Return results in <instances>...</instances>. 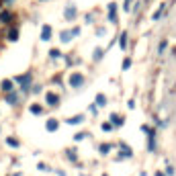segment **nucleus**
Masks as SVG:
<instances>
[{
	"label": "nucleus",
	"mask_w": 176,
	"mask_h": 176,
	"mask_svg": "<svg viewBox=\"0 0 176 176\" xmlns=\"http://www.w3.org/2000/svg\"><path fill=\"white\" fill-rule=\"evenodd\" d=\"M49 55H51V57H53V59H55V57H59V55H61V53H59V51H57V49H51V51H49Z\"/></svg>",
	"instance_id": "obj_16"
},
{
	"label": "nucleus",
	"mask_w": 176,
	"mask_h": 176,
	"mask_svg": "<svg viewBox=\"0 0 176 176\" xmlns=\"http://www.w3.org/2000/svg\"><path fill=\"white\" fill-rule=\"evenodd\" d=\"M111 121H115V125H123V119L119 115H111Z\"/></svg>",
	"instance_id": "obj_13"
},
{
	"label": "nucleus",
	"mask_w": 176,
	"mask_h": 176,
	"mask_svg": "<svg viewBox=\"0 0 176 176\" xmlns=\"http://www.w3.org/2000/svg\"><path fill=\"white\" fill-rule=\"evenodd\" d=\"M74 16H76V8L68 6V8H65V18H74Z\"/></svg>",
	"instance_id": "obj_9"
},
{
	"label": "nucleus",
	"mask_w": 176,
	"mask_h": 176,
	"mask_svg": "<svg viewBox=\"0 0 176 176\" xmlns=\"http://www.w3.org/2000/svg\"><path fill=\"white\" fill-rule=\"evenodd\" d=\"M111 127H113L111 123H104V125H102V129H104V131H111Z\"/></svg>",
	"instance_id": "obj_23"
},
{
	"label": "nucleus",
	"mask_w": 176,
	"mask_h": 176,
	"mask_svg": "<svg viewBox=\"0 0 176 176\" xmlns=\"http://www.w3.org/2000/svg\"><path fill=\"white\" fill-rule=\"evenodd\" d=\"M156 176H164V174H162V172H158V174H156Z\"/></svg>",
	"instance_id": "obj_25"
},
{
	"label": "nucleus",
	"mask_w": 176,
	"mask_h": 176,
	"mask_svg": "<svg viewBox=\"0 0 176 176\" xmlns=\"http://www.w3.org/2000/svg\"><path fill=\"white\" fill-rule=\"evenodd\" d=\"M102 57V49H94V59H100Z\"/></svg>",
	"instance_id": "obj_17"
},
{
	"label": "nucleus",
	"mask_w": 176,
	"mask_h": 176,
	"mask_svg": "<svg viewBox=\"0 0 176 176\" xmlns=\"http://www.w3.org/2000/svg\"><path fill=\"white\" fill-rule=\"evenodd\" d=\"M125 39H127V33H123V35H121V49H125V47H127V41H125Z\"/></svg>",
	"instance_id": "obj_14"
},
{
	"label": "nucleus",
	"mask_w": 176,
	"mask_h": 176,
	"mask_svg": "<svg viewBox=\"0 0 176 176\" xmlns=\"http://www.w3.org/2000/svg\"><path fill=\"white\" fill-rule=\"evenodd\" d=\"M129 6H131V0H125V6H123V8H125L127 12H129Z\"/></svg>",
	"instance_id": "obj_24"
},
{
	"label": "nucleus",
	"mask_w": 176,
	"mask_h": 176,
	"mask_svg": "<svg viewBox=\"0 0 176 176\" xmlns=\"http://www.w3.org/2000/svg\"><path fill=\"white\" fill-rule=\"evenodd\" d=\"M108 149H111V145H106V143H104V145H100V151H102V153H106Z\"/></svg>",
	"instance_id": "obj_20"
},
{
	"label": "nucleus",
	"mask_w": 176,
	"mask_h": 176,
	"mask_svg": "<svg viewBox=\"0 0 176 176\" xmlns=\"http://www.w3.org/2000/svg\"><path fill=\"white\" fill-rule=\"evenodd\" d=\"M31 113H35V115H39V113H41V106H37V104H33V106H31Z\"/></svg>",
	"instance_id": "obj_15"
},
{
	"label": "nucleus",
	"mask_w": 176,
	"mask_h": 176,
	"mask_svg": "<svg viewBox=\"0 0 176 176\" xmlns=\"http://www.w3.org/2000/svg\"><path fill=\"white\" fill-rule=\"evenodd\" d=\"M2 90H4V92H10V90H12V82H10V80H4V82H2Z\"/></svg>",
	"instance_id": "obj_10"
},
{
	"label": "nucleus",
	"mask_w": 176,
	"mask_h": 176,
	"mask_svg": "<svg viewBox=\"0 0 176 176\" xmlns=\"http://www.w3.org/2000/svg\"><path fill=\"white\" fill-rule=\"evenodd\" d=\"M16 82H20V84H23V90H29V82H31V74H27V76H18V78H16Z\"/></svg>",
	"instance_id": "obj_3"
},
{
	"label": "nucleus",
	"mask_w": 176,
	"mask_h": 176,
	"mask_svg": "<svg viewBox=\"0 0 176 176\" xmlns=\"http://www.w3.org/2000/svg\"><path fill=\"white\" fill-rule=\"evenodd\" d=\"M68 158H70V160H76V151L70 149V151H68Z\"/></svg>",
	"instance_id": "obj_21"
},
{
	"label": "nucleus",
	"mask_w": 176,
	"mask_h": 176,
	"mask_svg": "<svg viewBox=\"0 0 176 176\" xmlns=\"http://www.w3.org/2000/svg\"><path fill=\"white\" fill-rule=\"evenodd\" d=\"M45 127H47V131H55V129H57V121H55V119H49Z\"/></svg>",
	"instance_id": "obj_8"
},
{
	"label": "nucleus",
	"mask_w": 176,
	"mask_h": 176,
	"mask_svg": "<svg viewBox=\"0 0 176 176\" xmlns=\"http://www.w3.org/2000/svg\"><path fill=\"white\" fill-rule=\"evenodd\" d=\"M82 121H84V115H76V117H72L68 123H70V125H78V123H82Z\"/></svg>",
	"instance_id": "obj_7"
},
{
	"label": "nucleus",
	"mask_w": 176,
	"mask_h": 176,
	"mask_svg": "<svg viewBox=\"0 0 176 176\" xmlns=\"http://www.w3.org/2000/svg\"><path fill=\"white\" fill-rule=\"evenodd\" d=\"M57 102H59L57 94H53V92H47V104H49V106H57Z\"/></svg>",
	"instance_id": "obj_4"
},
{
	"label": "nucleus",
	"mask_w": 176,
	"mask_h": 176,
	"mask_svg": "<svg viewBox=\"0 0 176 176\" xmlns=\"http://www.w3.org/2000/svg\"><path fill=\"white\" fill-rule=\"evenodd\" d=\"M70 84H72V88H80V86L84 84V76L78 74V72H74V74L70 76Z\"/></svg>",
	"instance_id": "obj_1"
},
{
	"label": "nucleus",
	"mask_w": 176,
	"mask_h": 176,
	"mask_svg": "<svg viewBox=\"0 0 176 176\" xmlns=\"http://www.w3.org/2000/svg\"><path fill=\"white\" fill-rule=\"evenodd\" d=\"M59 37H61V41H63V43H70V41H72V37H74V33H72V31H61V35H59Z\"/></svg>",
	"instance_id": "obj_6"
},
{
	"label": "nucleus",
	"mask_w": 176,
	"mask_h": 176,
	"mask_svg": "<svg viewBox=\"0 0 176 176\" xmlns=\"http://www.w3.org/2000/svg\"><path fill=\"white\" fill-rule=\"evenodd\" d=\"M84 137H86V133H76V135H74L76 141H80V139H84Z\"/></svg>",
	"instance_id": "obj_18"
},
{
	"label": "nucleus",
	"mask_w": 176,
	"mask_h": 176,
	"mask_svg": "<svg viewBox=\"0 0 176 176\" xmlns=\"http://www.w3.org/2000/svg\"><path fill=\"white\" fill-rule=\"evenodd\" d=\"M6 100H8L10 104H16V100H18V96H16V94H8V96H6Z\"/></svg>",
	"instance_id": "obj_11"
},
{
	"label": "nucleus",
	"mask_w": 176,
	"mask_h": 176,
	"mask_svg": "<svg viewBox=\"0 0 176 176\" xmlns=\"http://www.w3.org/2000/svg\"><path fill=\"white\" fill-rule=\"evenodd\" d=\"M108 20H111V23H117V4L115 2L108 4Z\"/></svg>",
	"instance_id": "obj_2"
},
{
	"label": "nucleus",
	"mask_w": 176,
	"mask_h": 176,
	"mask_svg": "<svg viewBox=\"0 0 176 176\" xmlns=\"http://www.w3.org/2000/svg\"><path fill=\"white\" fill-rule=\"evenodd\" d=\"M129 65H131V61H129V59H125V61H123V70H129Z\"/></svg>",
	"instance_id": "obj_22"
},
{
	"label": "nucleus",
	"mask_w": 176,
	"mask_h": 176,
	"mask_svg": "<svg viewBox=\"0 0 176 176\" xmlns=\"http://www.w3.org/2000/svg\"><path fill=\"white\" fill-rule=\"evenodd\" d=\"M6 141H8V145H14V147H16V145H18V141H16V139H12V137H8V139H6Z\"/></svg>",
	"instance_id": "obj_19"
},
{
	"label": "nucleus",
	"mask_w": 176,
	"mask_h": 176,
	"mask_svg": "<svg viewBox=\"0 0 176 176\" xmlns=\"http://www.w3.org/2000/svg\"><path fill=\"white\" fill-rule=\"evenodd\" d=\"M49 37H51V27L45 25V27H43V31H41V39H43V41H49Z\"/></svg>",
	"instance_id": "obj_5"
},
{
	"label": "nucleus",
	"mask_w": 176,
	"mask_h": 176,
	"mask_svg": "<svg viewBox=\"0 0 176 176\" xmlns=\"http://www.w3.org/2000/svg\"><path fill=\"white\" fill-rule=\"evenodd\" d=\"M96 102H98V106H104V102H106L104 94H98V96H96Z\"/></svg>",
	"instance_id": "obj_12"
}]
</instances>
